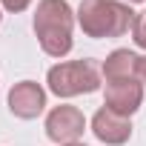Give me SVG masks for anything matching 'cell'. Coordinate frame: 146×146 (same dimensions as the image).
I'll list each match as a JSON object with an SVG mask.
<instances>
[{"label": "cell", "mask_w": 146, "mask_h": 146, "mask_svg": "<svg viewBox=\"0 0 146 146\" xmlns=\"http://www.w3.org/2000/svg\"><path fill=\"white\" fill-rule=\"evenodd\" d=\"M75 12L66 0H40L35 9V35L40 49L49 57H66L72 52V29H75Z\"/></svg>", "instance_id": "1"}, {"label": "cell", "mask_w": 146, "mask_h": 146, "mask_svg": "<svg viewBox=\"0 0 146 146\" xmlns=\"http://www.w3.org/2000/svg\"><path fill=\"white\" fill-rule=\"evenodd\" d=\"M75 17L86 37L103 40V37H123L135 26L137 12H132L129 3H120V0H80Z\"/></svg>", "instance_id": "2"}, {"label": "cell", "mask_w": 146, "mask_h": 146, "mask_svg": "<svg viewBox=\"0 0 146 146\" xmlns=\"http://www.w3.org/2000/svg\"><path fill=\"white\" fill-rule=\"evenodd\" d=\"M49 92L57 98H78L100 89V72L92 60H66L49 69L46 75Z\"/></svg>", "instance_id": "3"}, {"label": "cell", "mask_w": 146, "mask_h": 146, "mask_svg": "<svg viewBox=\"0 0 146 146\" xmlns=\"http://www.w3.org/2000/svg\"><path fill=\"white\" fill-rule=\"evenodd\" d=\"M86 132V117L78 106H54L49 115H46V135L49 140L66 146V143H78L80 135Z\"/></svg>", "instance_id": "4"}, {"label": "cell", "mask_w": 146, "mask_h": 146, "mask_svg": "<svg viewBox=\"0 0 146 146\" xmlns=\"http://www.w3.org/2000/svg\"><path fill=\"white\" fill-rule=\"evenodd\" d=\"M46 109V89L35 80H20L9 89V112L20 120H35Z\"/></svg>", "instance_id": "5"}, {"label": "cell", "mask_w": 146, "mask_h": 146, "mask_svg": "<svg viewBox=\"0 0 146 146\" xmlns=\"http://www.w3.org/2000/svg\"><path fill=\"white\" fill-rule=\"evenodd\" d=\"M103 98H106L103 106H109L117 115L132 117L140 109V103H143V83L137 78H129V80H106Z\"/></svg>", "instance_id": "6"}, {"label": "cell", "mask_w": 146, "mask_h": 146, "mask_svg": "<svg viewBox=\"0 0 146 146\" xmlns=\"http://www.w3.org/2000/svg\"><path fill=\"white\" fill-rule=\"evenodd\" d=\"M92 132L106 146H123L132 137V120L126 115L112 112L109 106H100L95 112V117H92Z\"/></svg>", "instance_id": "7"}, {"label": "cell", "mask_w": 146, "mask_h": 146, "mask_svg": "<svg viewBox=\"0 0 146 146\" xmlns=\"http://www.w3.org/2000/svg\"><path fill=\"white\" fill-rule=\"evenodd\" d=\"M137 57L132 49H115L106 60H103V78L106 80H129L137 78Z\"/></svg>", "instance_id": "8"}, {"label": "cell", "mask_w": 146, "mask_h": 146, "mask_svg": "<svg viewBox=\"0 0 146 146\" xmlns=\"http://www.w3.org/2000/svg\"><path fill=\"white\" fill-rule=\"evenodd\" d=\"M132 37L140 49H146V15H137L135 17V26H132Z\"/></svg>", "instance_id": "9"}, {"label": "cell", "mask_w": 146, "mask_h": 146, "mask_svg": "<svg viewBox=\"0 0 146 146\" xmlns=\"http://www.w3.org/2000/svg\"><path fill=\"white\" fill-rule=\"evenodd\" d=\"M0 6L6 12H12V15H17V12H26L32 6V0H0Z\"/></svg>", "instance_id": "10"}, {"label": "cell", "mask_w": 146, "mask_h": 146, "mask_svg": "<svg viewBox=\"0 0 146 146\" xmlns=\"http://www.w3.org/2000/svg\"><path fill=\"white\" fill-rule=\"evenodd\" d=\"M137 80L146 86V54H140V57H137Z\"/></svg>", "instance_id": "11"}, {"label": "cell", "mask_w": 146, "mask_h": 146, "mask_svg": "<svg viewBox=\"0 0 146 146\" xmlns=\"http://www.w3.org/2000/svg\"><path fill=\"white\" fill-rule=\"evenodd\" d=\"M66 146H86V143H66Z\"/></svg>", "instance_id": "12"}, {"label": "cell", "mask_w": 146, "mask_h": 146, "mask_svg": "<svg viewBox=\"0 0 146 146\" xmlns=\"http://www.w3.org/2000/svg\"><path fill=\"white\" fill-rule=\"evenodd\" d=\"M129 3H143V0H129Z\"/></svg>", "instance_id": "13"}, {"label": "cell", "mask_w": 146, "mask_h": 146, "mask_svg": "<svg viewBox=\"0 0 146 146\" xmlns=\"http://www.w3.org/2000/svg\"><path fill=\"white\" fill-rule=\"evenodd\" d=\"M0 20H3V15H0Z\"/></svg>", "instance_id": "14"}]
</instances>
